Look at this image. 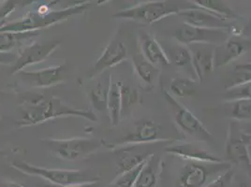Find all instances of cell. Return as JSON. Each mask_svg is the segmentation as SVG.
<instances>
[{"label": "cell", "mask_w": 251, "mask_h": 187, "mask_svg": "<svg viewBox=\"0 0 251 187\" xmlns=\"http://www.w3.org/2000/svg\"><path fill=\"white\" fill-rule=\"evenodd\" d=\"M63 117H79L91 122L98 121L97 115L92 110L74 108L55 95H40L23 101L21 117L17 125L19 128L27 127Z\"/></svg>", "instance_id": "cell-1"}, {"label": "cell", "mask_w": 251, "mask_h": 187, "mask_svg": "<svg viewBox=\"0 0 251 187\" xmlns=\"http://www.w3.org/2000/svg\"><path fill=\"white\" fill-rule=\"evenodd\" d=\"M90 7V4L65 10H52L48 5L41 4L35 11H30L15 21L5 23L0 26V32L42 31L54 24L69 20L71 17L83 14Z\"/></svg>", "instance_id": "cell-2"}, {"label": "cell", "mask_w": 251, "mask_h": 187, "mask_svg": "<svg viewBox=\"0 0 251 187\" xmlns=\"http://www.w3.org/2000/svg\"><path fill=\"white\" fill-rule=\"evenodd\" d=\"M11 166L24 174L40 177L58 187H71L84 184L98 183L100 178L77 169L49 168L35 166L25 161H14Z\"/></svg>", "instance_id": "cell-3"}, {"label": "cell", "mask_w": 251, "mask_h": 187, "mask_svg": "<svg viewBox=\"0 0 251 187\" xmlns=\"http://www.w3.org/2000/svg\"><path fill=\"white\" fill-rule=\"evenodd\" d=\"M42 142L54 156L66 161L84 159L105 146L100 138L44 139Z\"/></svg>", "instance_id": "cell-4"}, {"label": "cell", "mask_w": 251, "mask_h": 187, "mask_svg": "<svg viewBox=\"0 0 251 187\" xmlns=\"http://www.w3.org/2000/svg\"><path fill=\"white\" fill-rule=\"evenodd\" d=\"M183 10H185V8L175 2H170L169 0H157L140 4L132 8L123 9L115 13L113 17L115 19L152 24L168 16L178 14Z\"/></svg>", "instance_id": "cell-5"}, {"label": "cell", "mask_w": 251, "mask_h": 187, "mask_svg": "<svg viewBox=\"0 0 251 187\" xmlns=\"http://www.w3.org/2000/svg\"><path fill=\"white\" fill-rule=\"evenodd\" d=\"M162 93L173 120L181 132L200 142H209L212 140L213 138L208 129L188 108L179 103L167 90L164 89Z\"/></svg>", "instance_id": "cell-6"}, {"label": "cell", "mask_w": 251, "mask_h": 187, "mask_svg": "<svg viewBox=\"0 0 251 187\" xmlns=\"http://www.w3.org/2000/svg\"><path fill=\"white\" fill-rule=\"evenodd\" d=\"M231 168L228 161L220 162H195L188 161L182 168L179 184L182 187H203Z\"/></svg>", "instance_id": "cell-7"}, {"label": "cell", "mask_w": 251, "mask_h": 187, "mask_svg": "<svg viewBox=\"0 0 251 187\" xmlns=\"http://www.w3.org/2000/svg\"><path fill=\"white\" fill-rule=\"evenodd\" d=\"M251 136L241 130L238 121H233L229 125L228 137L225 145V156L230 164L240 166L247 171H251V160L249 145Z\"/></svg>", "instance_id": "cell-8"}, {"label": "cell", "mask_w": 251, "mask_h": 187, "mask_svg": "<svg viewBox=\"0 0 251 187\" xmlns=\"http://www.w3.org/2000/svg\"><path fill=\"white\" fill-rule=\"evenodd\" d=\"M157 143L113 146L112 152L115 156L116 174L119 176L145 163L156 153L155 145Z\"/></svg>", "instance_id": "cell-9"}, {"label": "cell", "mask_w": 251, "mask_h": 187, "mask_svg": "<svg viewBox=\"0 0 251 187\" xmlns=\"http://www.w3.org/2000/svg\"><path fill=\"white\" fill-rule=\"evenodd\" d=\"M60 40L34 42L26 45L17 54L16 60L11 66L10 73L16 75L26 68L45 61L61 45Z\"/></svg>", "instance_id": "cell-10"}, {"label": "cell", "mask_w": 251, "mask_h": 187, "mask_svg": "<svg viewBox=\"0 0 251 187\" xmlns=\"http://www.w3.org/2000/svg\"><path fill=\"white\" fill-rule=\"evenodd\" d=\"M230 30L227 29H209L201 28L183 23L174 33V38L176 42L184 45L191 44H221L229 38Z\"/></svg>", "instance_id": "cell-11"}, {"label": "cell", "mask_w": 251, "mask_h": 187, "mask_svg": "<svg viewBox=\"0 0 251 187\" xmlns=\"http://www.w3.org/2000/svg\"><path fill=\"white\" fill-rule=\"evenodd\" d=\"M69 66L61 65L42 69L35 71H20L16 75L27 85L35 88H50L67 82Z\"/></svg>", "instance_id": "cell-12"}, {"label": "cell", "mask_w": 251, "mask_h": 187, "mask_svg": "<svg viewBox=\"0 0 251 187\" xmlns=\"http://www.w3.org/2000/svg\"><path fill=\"white\" fill-rule=\"evenodd\" d=\"M162 141H172L164 136L162 125L153 120H143L135 124L133 128L121 137L115 146L124 144H146Z\"/></svg>", "instance_id": "cell-13"}, {"label": "cell", "mask_w": 251, "mask_h": 187, "mask_svg": "<svg viewBox=\"0 0 251 187\" xmlns=\"http://www.w3.org/2000/svg\"><path fill=\"white\" fill-rule=\"evenodd\" d=\"M127 57V49L125 44L118 40H112L107 44L103 52L87 73L88 80H94L108 70L123 62Z\"/></svg>", "instance_id": "cell-14"}, {"label": "cell", "mask_w": 251, "mask_h": 187, "mask_svg": "<svg viewBox=\"0 0 251 187\" xmlns=\"http://www.w3.org/2000/svg\"><path fill=\"white\" fill-rule=\"evenodd\" d=\"M184 19V23L189 25L209 28V29H227L230 30V24L227 19L213 12L202 10L197 6L185 9L178 13Z\"/></svg>", "instance_id": "cell-15"}, {"label": "cell", "mask_w": 251, "mask_h": 187, "mask_svg": "<svg viewBox=\"0 0 251 187\" xmlns=\"http://www.w3.org/2000/svg\"><path fill=\"white\" fill-rule=\"evenodd\" d=\"M188 48L192 55V67L196 79L203 82L215 69L214 49L212 44H191Z\"/></svg>", "instance_id": "cell-16"}, {"label": "cell", "mask_w": 251, "mask_h": 187, "mask_svg": "<svg viewBox=\"0 0 251 187\" xmlns=\"http://www.w3.org/2000/svg\"><path fill=\"white\" fill-rule=\"evenodd\" d=\"M164 151L172 156H177L187 161L195 162H220L223 161L202 147L192 142H178L173 144L169 143Z\"/></svg>", "instance_id": "cell-17"}, {"label": "cell", "mask_w": 251, "mask_h": 187, "mask_svg": "<svg viewBox=\"0 0 251 187\" xmlns=\"http://www.w3.org/2000/svg\"><path fill=\"white\" fill-rule=\"evenodd\" d=\"M138 41L141 48V53L148 62L151 63L157 69H164L170 65L167 54L161 46L159 41L147 32H140Z\"/></svg>", "instance_id": "cell-18"}, {"label": "cell", "mask_w": 251, "mask_h": 187, "mask_svg": "<svg viewBox=\"0 0 251 187\" xmlns=\"http://www.w3.org/2000/svg\"><path fill=\"white\" fill-rule=\"evenodd\" d=\"M112 75L105 71L96 78V82L88 91V98L92 111L108 115V98L112 84Z\"/></svg>", "instance_id": "cell-19"}, {"label": "cell", "mask_w": 251, "mask_h": 187, "mask_svg": "<svg viewBox=\"0 0 251 187\" xmlns=\"http://www.w3.org/2000/svg\"><path fill=\"white\" fill-rule=\"evenodd\" d=\"M167 54L170 63L176 66L178 69L188 71L192 80H197L192 67V55L187 45L180 42H159Z\"/></svg>", "instance_id": "cell-20"}, {"label": "cell", "mask_w": 251, "mask_h": 187, "mask_svg": "<svg viewBox=\"0 0 251 187\" xmlns=\"http://www.w3.org/2000/svg\"><path fill=\"white\" fill-rule=\"evenodd\" d=\"M250 48L248 42L227 40L214 49L215 68H223L238 59Z\"/></svg>", "instance_id": "cell-21"}, {"label": "cell", "mask_w": 251, "mask_h": 187, "mask_svg": "<svg viewBox=\"0 0 251 187\" xmlns=\"http://www.w3.org/2000/svg\"><path fill=\"white\" fill-rule=\"evenodd\" d=\"M161 169V159L157 154H153L142 166L133 187H157Z\"/></svg>", "instance_id": "cell-22"}, {"label": "cell", "mask_w": 251, "mask_h": 187, "mask_svg": "<svg viewBox=\"0 0 251 187\" xmlns=\"http://www.w3.org/2000/svg\"><path fill=\"white\" fill-rule=\"evenodd\" d=\"M132 65L138 79L147 87H153L159 76V70L139 52L132 56Z\"/></svg>", "instance_id": "cell-23"}, {"label": "cell", "mask_w": 251, "mask_h": 187, "mask_svg": "<svg viewBox=\"0 0 251 187\" xmlns=\"http://www.w3.org/2000/svg\"><path fill=\"white\" fill-rule=\"evenodd\" d=\"M42 31L0 32V52H12V51L39 37Z\"/></svg>", "instance_id": "cell-24"}, {"label": "cell", "mask_w": 251, "mask_h": 187, "mask_svg": "<svg viewBox=\"0 0 251 187\" xmlns=\"http://www.w3.org/2000/svg\"><path fill=\"white\" fill-rule=\"evenodd\" d=\"M190 3L202 10L218 14L227 20H236L238 15L224 0H189Z\"/></svg>", "instance_id": "cell-25"}, {"label": "cell", "mask_w": 251, "mask_h": 187, "mask_svg": "<svg viewBox=\"0 0 251 187\" xmlns=\"http://www.w3.org/2000/svg\"><path fill=\"white\" fill-rule=\"evenodd\" d=\"M108 117L113 126H116L121 120V98H120V83L119 82L111 84L108 98Z\"/></svg>", "instance_id": "cell-26"}, {"label": "cell", "mask_w": 251, "mask_h": 187, "mask_svg": "<svg viewBox=\"0 0 251 187\" xmlns=\"http://www.w3.org/2000/svg\"><path fill=\"white\" fill-rule=\"evenodd\" d=\"M197 92L196 81L190 78H174L170 84L169 93L176 98H188Z\"/></svg>", "instance_id": "cell-27"}, {"label": "cell", "mask_w": 251, "mask_h": 187, "mask_svg": "<svg viewBox=\"0 0 251 187\" xmlns=\"http://www.w3.org/2000/svg\"><path fill=\"white\" fill-rule=\"evenodd\" d=\"M251 82V63L238 64L234 66L230 76L226 78L225 88L226 90L240 86Z\"/></svg>", "instance_id": "cell-28"}, {"label": "cell", "mask_w": 251, "mask_h": 187, "mask_svg": "<svg viewBox=\"0 0 251 187\" xmlns=\"http://www.w3.org/2000/svg\"><path fill=\"white\" fill-rule=\"evenodd\" d=\"M120 83V98H121V115H126L139 102L140 94L134 87L129 84Z\"/></svg>", "instance_id": "cell-29"}, {"label": "cell", "mask_w": 251, "mask_h": 187, "mask_svg": "<svg viewBox=\"0 0 251 187\" xmlns=\"http://www.w3.org/2000/svg\"><path fill=\"white\" fill-rule=\"evenodd\" d=\"M231 117L236 121H251V99H240L232 101Z\"/></svg>", "instance_id": "cell-30"}, {"label": "cell", "mask_w": 251, "mask_h": 187, "mask_svg": "<svg viewBox=\"0 0 251 187\" xmlns=\"http://www.w3.org/2000/svg\"><path fill=\"white\" fill-rule=\"evenodd\" d=\"M224 99L229 102L240 99H251V82L226 90Z\"/></svg>", "instance_id": "cell-31"}, {"label": "cell", "mask_w": 251, "mask_h": 187, "mask_svg": "<svg viewBox=\"0 0 251 187\" xmlns=\"http://www.w3.org/2000/svg\"><path fill=\"white\" fill-rule=\"evenodd\" d=\"M144 164L145 163L137 166L130 171H127L126 173L117 176V178L114 181V183L111 185V187H133L137 176H138L142 166H144Z\"/></svg>", "instance_id": "cell-32"}, {"label": "cell", "mask_w": 251, "mask_h": 187, "mask_svg": "<svg viewBox=\"0 0 251 187\" xmlns=\"http://www.w3.org/2000/svg\"><path fill=\"white\" fill-rule=\"evenodd\" d=\"M93 0H53L48 4V7L52 10H65L83 5H88Z\"/></svg>", "instance_id": "cell-33"}, {"label": "cell", "mask_w": 251, "mask_h": 187, "mask_svg": "<svg viewBox=\"0 0 251 187\" xmlns=\"http://www.w3.org/2000/svg\"><path fill=\"white\" fill-rule=\"evenodd\" d=\"M22 6V0H4L0 4V26L18 7Z\"/></svg>", "instance_id": "cell-34"}, {"label": "cell", "mask_w": 251, "mask_h": 187, "mask_svg": "<svg viewBox=\"0 0 251 187\" xmlns=\"http://www.w3.org/2000/svg\"><path fill=\"white\" fill-rule=\"evenodd\" d=\"M234 175L235 170L231 167L203 187H230L234 179Z\"/></svg>", "instance_id": "cell-35"}, {"label": "cell", "mask_w": 251, "mask_h": 187, "mask_svg": "<svg viewBox=\"0 0 251 187\" xmlns=\"http://www.w3.org/2000/svg\"><path fill=\"white\" fill-rule=\"evenodd\" d=\"M17 57L16 53L13 52H0V65H10L15 62Z\"/></svg>", "instance_id": "cell-36"}, {"label": "cell", "mask_w": 251, "mask_h": 187, "mask_svg": "<svg viewBox=\"0 0 251 187\" xmlns=\"http://www.w3.org/2000/svg\"><path fill=\"white\" fill-rule=\"evenodd\" d=\"M53 0H22L21 7H27L34 3H43L44 5H48Z\"/></svg>", "instance_id": "cell-37"}, {"label": "cell", "mask_w": 251, "mask_h": 187, "mask_svg": "<svg viewBox=\"0 0 251 187\" xmlns=\"http://www.w3.org/2000/svg\"><path fill=\"white\" fill-rule=\"evenodd\" d=\"M151 1H157V0H125V2H126L127 4H131L129 8L135 7L137 5L144 4V3H147V2H151Z\"/></svg>", "instance_id": "cell-38"}, {"label": "cell", "mask_w": 251, "mask_h": 187, "mask_svg": "<svg viewBox=\"0 0 251 187\" xmlns=\"http://www.w3.org/2000/svg\"><path fill=\"white\" fill-rule=\"evenodd\" d=\"M0 187H30L24 186L22 184H18V183H14V182H6L3 183Z\"/></svg>", "instance_id": "cell-39"}, {"label": "cell", "mask_w": 251, "mask_h": 187, "mask_svg": "<svg viewBox=\"0 0 251 187\" xmlns=\"http://www.w3.org/2000/svg\"><path fill=\"white\" fill-rule=\"evenodd\" d=\"M99 187V182L98 183H91V184H84V185H78V186H71V187Z\"/></svg>", "instance_id": "cell-40"}, {"label": "cell", "mask_w": 251, "mask_h": 187, "mask_svg": "<svg viewBox=\"0 0 251 187\" xmlns=\"http://www.w3.org/2000/svg\"><path fill=\"white\" fill-rule=\"evenodd\" d=\"M236 187H251V183H249V182H241L240 184Z\"/></svg>", "instance_id": "cell-41"}, {"label": "cell", "mask_w": 251, "mask_h": 187, "mask_svg": "<svg viewBox=\"0 0 251 187\" xmlns=\"http://www.w3.org/2000/svg\"><path fill=\"white\" fill-rule=\"evenodd\" d=\"M111 1H113V0H97V4L99 6H101V5H105V4H107V3L111 2Z\"/></svg>", "instance_id": "cell-42"}, {"label": "cell", "mask_w": 251, "mask_h": 187, "mask_svg": "<svg viewBox=\"0 0 251 187\" xmlns=\"http://www.w3.org/2000/svg\"><path fill=\"white\" fill-rule=\"evenodd\" d=\"M248 31L250 32V34H251V19L249 24H248Z\"/></svg>", "instance_id": "cell-43"}, {"label": "cell", "mask_w": 251, "mask_h": 187, "mask_svg": "<svg viewBox=\"0 0 251 187\" xmlns=\"http://www.w3.org/2000/svg\"><path fill=\"white\" fill-rule=\"evenodd\" d=\"M249 153H250V156H251V142L250 143V145H249Z\"/></svg>", "instance_id": "cell-44"}, {"label": "cell", "mask_w": 251, "mask_h": 187, "mask_svg": "<svg viewBox=\"0 0 251 187\" xmlns=\"http://www.w3.org/2000/svg\"><path fill=\"white\" fill-rule=\"evenodd\" d=\"M2 1H3V0H0V4H1V3H2Z\"/></svg>", "instance_id": "cell-45"}, {"label": "cell", "mask_w": 251, "mask_h": 187, "mask_svg": "<svg viewBox=\"0 0 251 187\" xmlns=\"http://www.w3.org/2000/svg\"><path fill=\"white\" fill-rule=\"evenodd\" d=\"M3 1H4V0H3Z\"/></svg>", "instance_id": "cell-46"}]
</instances>
